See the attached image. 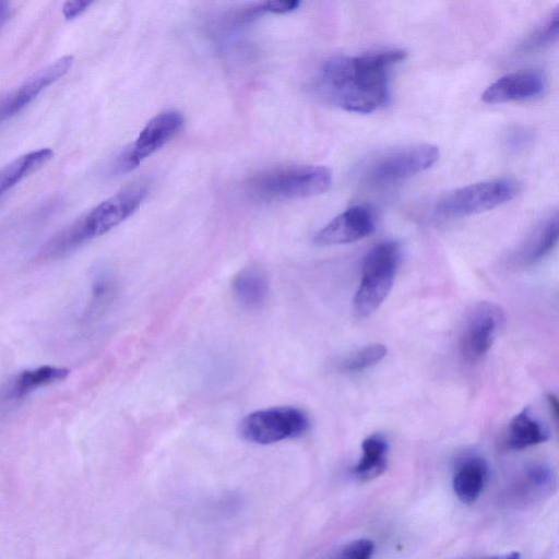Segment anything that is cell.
<instances>
[{
    "mask_svg": "<svg viewBox=\"0 0 559 559\" xmlns=\"http://www.w3.org/2000/svg\"><path fill=\"white\" fill-rule=\"evenodd\" d=\"M405 58L406 51L395 48L330 58L319 71L316 88L346 111L372 112L388 104L391 68Z\"/></svg>",
    "mask_w": 559,
    "mask_h": 559,
    "instance_id": "obj_1",
    "label": "cell"
},
{
    "mask_svg": "<svg viewBox=\"0 0 559 559\" xmlns=\"http://www.w3.org/2000/svg\"><path fill=\"white\" fill-rule=\"evenodd\" d=\"M147 191L146 185L138 182L102 201L52 237L43 248L41 254L47 258L63 255L108 233L140 207Z\"/></svg>",
    "mask_w": 559,
    "mask_h": 559,
    "instance_id": "obj_2",
    "label": "cell"
},
{
    "mask_svg": "<svg viewBox=\"0 0 559 559\" xmlns=\"http://www.w3.org/2000/svg\"><path fill=\"white\" fill-rule=\"evenodd\" d=\"M331 185V170L319 165L275 166L252 176L247 183L249 192L264 201L313 197Z\"/></svg>",
    "mask_w": 559,
    "mask_h": 559,
    "instance_id": "obj_3",
    "label": "cell"
},
{
    "mask_svg": "<svg viewBox=\"0 0 559 559\" xmlns=\"http://www.w3.org/2000/svg\"><path fill=\"white\" fill-rule=\"evenodd\" d=\"M401 262V247L394 240L371 248L362 261L359 286L353 300L356 318L370 317L390 294Z\"/></svg>",
    "mask_w": 559,
    "mask_h": 559,
    "instance_id": "obj_4",
    "label": "cell"
},
{
    "mask_svg": "<svg viewBox=\"0 0 559 559\" xmlns=\"http://www.w3.org/2000/svg\"><path fill=\"white\" fill-rule=\"evenodd\" d=\"M309 427V416L301 408L273 406L245 416L238 425V432L248 442L272 444L301 437Z\"/></svg>",
    "mask_w": 559,
    "mask_h": 559,
    "instance_id": "obj_5",
    "label": "cell"
},
{
    "mask_svg": "<svg viewBox=\"0 0 559 559\" xmlns=\"http://www.w3.org/2000/svg\"><path fill=\"white\" fill-rule=\"evenodd\" d=\"M520 183L511 178H499L461 187L445 194L437 204L444 217H464L492 210L513 199Z\"/></svg>",
    "mask_w": 559,
    "mask_h": 559,
    "instance_id": "obj_6",
    "label": "cell"
},
{
    "mask_svg": "<svg viewBox=\"0 0 559 559\" xmlns=\"http://www.w3.org/2000/svg\"><path fill=\"white\" fill-rule=\"evenodd\" d=\"M439 156V148L432 144L406 146L374 160L368 169L367 178L376 185L400 181L427 170L438 162Z\"/></svg>",
    "mask_w": 559,
    "mask_h": 559,
    "instance_id": "obj_7",
    "label": "cell"
},
{
    "mask_svg": "<svg viewBox=\"0 0 559 559\" xmlns=\"http://www.w3.org/2000/svg\"><path fill=\"white\" fill-rule=\"evenodd\" d=\"M182 124L183 117L177 110H166L153 117L135 141L117 158L115 173L124 174L136 168L146 157L169 142Z\"/></svg>",
    "mask_w": 559,
    "mask_h": 559,
    "instance_id": "obj_8",
    "label": "cell"
},
{
    "mask_svg": "<svg viewBox=\"0 0 559 559\" xmlns=\"http://www.w3.org/2000/svg\"><path fill=\"white\" fill-rule=\"evenodd\" d=\"M503 324V312L495 304L483 301L469 312L463 325L459 352L466 362L480 360L490 349Z\"/></svg>",
    "mask_w": 559,
    "mask_h": 559,
    "instance_id": "obj_9",
    "label": "cell"
},
{
    "mask_svg": "<svg viewBox=\"0 0 559 559\" xmlns=\"http://www.w3.org/2000/svg\"><path fill=\"white\" fill-rule=\"evenodd\" d=\"M72 63V56H62L0 98V122L10 119L27 107L47 86L62 78Z\"/></svg>",
    "mask_w": 559,
    "mask_h": 559,
    "instance_id": "obj_10",
    "label": "cell"
},
{
    "mask_svg": "<svg viewBox=\"0 0 559 559\" xmlns=\"http://www.w3.org/2000/svg\"><path fill=\"white\" fill-rule=\"evenodd\" d=\"M374 227L376 218L372 209L368 205H354L321 228L313 241L319 246L350 243L368 237Z\"/></svg>",
    "mask_w": 559,
    "mask_h": 559,
    "instance_id": "obj_11",
    "label": "cell"
},
{
    "mask_svg": "<svg viewBox=\"0 0 559 559\" xmlns=\"http://www.w3.org/2000/svg\"><path fill=\"white\" fill-rule=\"evenodd\" d=\"M546 78L543 72L534 69L508 73L491 83L481 94L487 104L526 100L543 94Z\"/></svg>",
    "mask_w": 559,
    "mask_h": 559,
    "instance_id": "obj_12",
    "label": "cell"
},
{
    "mask_svg": "<svg viewBox=\"0 0 559 559\" xmlns=\"http://www.w3.org/2000/svg\"><path fill=\"white\" fill-rule=\"evenodd\" d=\"M69 370L63 367L41 366L20 372L3 388L1 400L20 401L36 390L66 379Z\"/></svg>",
    "mask_w": 559,
    "mask_h": 559,
    "instance_id": "obj_13",
    "label": "cell"
},
{
    "mask_svg": "<svg viewBox=\"0 0 559 559\" xmlns=\"http://www.w3.org/2000/svg\"><path fill=\"white\" fill-rule=\"evenodd\" d=\"M488 476L486 462L477 455L463 457L453 475V490L464 503H473L481 493Z\"/></svg>",
    "mask_w": 559,
    "mask_h": 559,
    "instance_id": "obj_14",
    "label": "cell"
},
{
    "mask_svg": "<svg viewBox=\"0 0 559 559\" xmlns=\"http://www.w3.org/2000/svg\"><path fill=\"white\" fill-rule=\"evenodd\" d=\"M236 300L246 309L257 310L264 306L269 296V282L265 274L255 269L241 270L231 282Z\"/></svg>",
    "mask_w": 559,
    "mask_h": 559,
    "instance_id": "obj_15",
    "label": "cell"
},
{
    "mask_svg": "<svg viewBox=\"0 0 559 559\" xmlns=\"http://www.w3.org/2000/svg\"><path fill=\"white\" fill-rule=\"evenodd\" d=\"M549 432L531 413L523 408L510 421L507 433V447L512 450H523L546 442Z\"/></svg>",
    "mask_w": 559,
    "mask_h": 559,
    "instance_id": "obj_16",
    "label": "cell"
},
{
    "mask_svg": "<svg viewBox=\"0 0 559 559\" xmlns=\"http://www.w3.org/2000/svg\"><path fill=\"white\" fill-rule=\"evenodd\" d=\"M558 215L544 221L530 238L524 242L518 254V262L521 265H532L548 255L558 242Z\"/></svg>",
    "mask_w": 559,
    "mask_h": 559,
    "instance_id": "obj_17",
    "label": "cell"
},
{
    "mask_svg": "<svg viewBox=\"0 0 559 559\" xmlns=\"http://www.w3.org/2000/svg\"><path fill=\"white\" fill-rule=\"evenodd\" d=\"M53 156V151L43 147L25 153L0 169V197L47 164Z\"/></svg>",
    "mask_w": 559,
    "mask_h": 559,
    "instance_id": "obj_18",
    "label": "cell"
},
{
    "mask_svg": "<svg viewBox=\"0 0 559 559\" xmlns=\"http://www.w3.org/2000/svg\"><path fill=\"white\" fill-rule=\"evenodd\" d=\"M361 457L353 468L359 480H371L380 476L386 468L389 445L379 433L368 436L361 443Z\"/></svg>",
    "mask_w": 559,
    "mask_h": 559,
    "instance_id": "obj_19",
    "label": "cell"
},
{
    "mask_svg": "<svg viewBox=\"0 0 559 559\" xmlns=\"http://www.w3.org/2000/svg\"><path fill=\"white\" fill-rule=\"evenodd\" d=\"M386 352L388 349L383 344L374 343L367 345L346 358L342 362V370L357 372L368 369L381 361L385 357Z\"/></svg>",
    "mask_w": 559,
    "mask_h": 559,
    "instance_id": "obj_20",
    "label": "cell"
},
{
    "mask_svg": "<svg viewBox=\"0 0 559 559\" xmlns=\"http://www.w3.org/2000/svg\"><path fill=\"white\" fill-rule=\"evenodd\" d=\"M559 28V10L550 14V16L528 37L524 47L525 49H536L549 45L558 37Z\"/></svg>",
    "mask_w": 559,
    "mask_h": 559,
    "instance_id": "obj_21",
    "label": "cell"
},
{
    "mask_svg": "<svg viewBox=\"0 0 559 559\" xmlns=\"http://www.w3.org/2000/svg\"><path fill=\"white\" fill-rule=\"evenodd\" d=\"M373 552L374 545L372 540L360 538L344 545L329 559H371Z\"/></svg>",
    "mask_w": 559,
    "mask_h": 559,
    "instance_id": "obj_22",
    "label": "cell"
},
{
    "mask_svg": "<svg viewBox=\"0 0 559 559\" xmlns=\"http://www.w3.org/2000/svg\"><path fill=\"white\" fill-rule=\"evenodd\" d=\"M300 2L296 0L289 1H265L258 4V10L260 13L271 12V13H287L296 10L299 7Z\"/></svg>",
    "mask_w": 559,
    "mask_h": 559,
    "instance_id": "obj_23",
    "label": "cell"
},
{
    "mask_svg": "<svg viewBox=\"0 0 559 559\" xmlns=\"http://www.w3.org/2000/svg\"><path fill=\"white\" fill-rule=\"evenodd\" d=\"M92 3L90 0L67 1L62 5V14L66 20H73L86 11Z\"/></svg>",
    "mask_w": 559,
    "mask_h": 559,
    "instance_id": "obj_24",
    "label": "cell"
},
{
    "mask_svg": "<svg viewBox=\"0 0 559 559\" xmlns=\"http://www.w3.org/2000/svg\"><path fill=\"white\" fill-rule=\"evenodd\" d=\"M10 15V4L7 1H0V31Z\"/></svg>",
    "mask_w": 559,
    "mask_h": 559,
    "instance_id": "obj_25",
    "label": "cell"
},
{
    "mask_svg": "<svg viewBox=\"0 0 559 559\" xmlns=\"http://www.w3.org/2000/svg\"><path fill=\"white\" fill-rule=\"evenodd\" d=\"M547 401H548V405L552 413L554 418L557 419L558 418V401H557L556 395H554L552 393H548Z\"/></svg>",
    "mask_w": 559,
    "mask_h": 559,
    "instance_id": "obj_26",
    "label": "cell"
},
{
    "mask_svg": "<svg viewBox=\"0 0 559 559\" xmlns=\"http://www.w3.org/2000/svg\"><path fill=\"white\" fill-rule=\"evenodd\" d=\"M472 559H521V556L516 551H512L506 555L500 556H490V557H478V558H472Z\"/></svg>",
    "mask_w": 559,
    "mask_h": 559,
    "instance_id": "obj_27",
    "label": "cell"
}]
</instances>
